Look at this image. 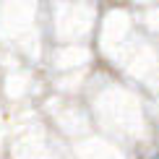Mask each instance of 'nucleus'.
Listing matches in <instances>:
<instances>
[{"instance_id":"1","label":"nucleus","mask_w":159,"mask_h":159,"mask_svg":"<svg viewBox=\"0 0 159 159\" xmlns=\"http://www.w3.org/2000/svg\"><path fill=\"white\" fill-rule=\"evenodd\" d=\"M154 159H159V154H157V157H154Z\"/></svg>"}]
</instances>
